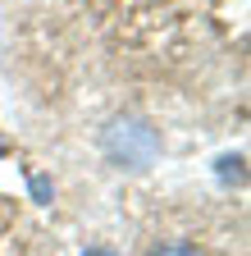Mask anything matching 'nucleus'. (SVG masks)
Masks as SVG:
<instances>
[{
  "mask_svg": "<svg viewBox=\"0 0 251 256\" xmlns=\"http://www.w3.org/2000/svg\"><path fill=\"white\" fill-rule=\"evenodd\" d=\"M32 192H37L41 202H50V183H46V178H32Z\"/></svg>",
  "mask_w": 251,
  "mask_h": 256,
  "instance_id": "7ed1b4c3",
  "label": "nucleus"
},
{
  "mask_svg": "<svg viewBox=\"0 0 251 256\" xmlns=\"http://www.w3.org/2000/svg\"><path fill=\"white\" fill-rule=\"evenodd\" d=\"M105 151H110L114 160H123V165L142 170V165H151V160H155L160 138H155L146 124H137V119H119L110 133H105Z\"/></svg>",
  "mask_w": 251,
  "mask_h": 256,
  "instance_id": "f257e3e1",
  "label": "nucleus"
},
{
  "mask_svg": "<svg viewBox=\"0 0 251 256\" xmlns=\"http://www.w3.org/2000/svg\"><path fill=\"white\" fill-rule=\"evenodd\" d=\"M155 256H201V252H192V247H160Z\"/></svg>",
  "mask_w": 251,
  "mask_h": 256,
  "instance_id": "f03ea898",
  "label": "nucleus"
},
{
  "mask_svg": "<svg viewBox=\"0 0 251 256\" xmlns=\"http://www.w3.org/2000/svg\"><path fill=\"white\" fill-rule=\"evenodd\" d=\"M82 256H119V252H110V247H87Z\"/></svg>",
  "mask_w": 251,
  "mask_h": 256,
  "instance_id": "20e7f679",
  "label": "nucleus"
}]
</instances>
